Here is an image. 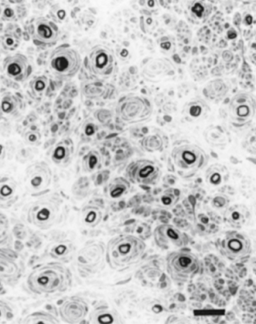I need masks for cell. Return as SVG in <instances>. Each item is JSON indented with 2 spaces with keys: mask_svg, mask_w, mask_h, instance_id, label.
<instances>
[{
  "mask_svg": "<svg viewBox=\"0 0 256 324\" xmlns=\"http://www.w3.org/2000/svg\"><path fill=\"white\" fill-rule=\"evenodd\" d=\"M189 113L192 117H198L201 113V108L198 106H190Z\"/></svg>",
  "mask_w": 256,
  "mask_h": 324,
  "instance_id": "24",
  "label": "cell"
},
{
  "mask_svg": "<svg viewBox=\"0 0 256 324\" xmlns=\"http://www.w3.org/2000/svg\"><path fill=\"white\" fill-rule=\"evenodd\" d=\"M50 66L60 76L70 78L74 76L80 66L81 59L78 52L68 48H58L50 56Z\"/></svg>",
  "mask_w": 256,
  "mask_h": 324,
  "instance_id": "5",
  "label": "cell"
},
{
  "mask_svg": "<svg viewBox=\"0 0 256 324\" xmlns=\"http://www.w3.org/2000/svg\"><path fill=\"white\" fill-rule=\"evenodd\" d=\"M37 29L40 38L44 42H52L56 40L58 36V28L52 22L43 20Z\"/></svg>",
  "mask_w": 256,
  "mask_h": 324,
  "instance_id": "14",
  "label": "cell"
},
{
  "mask_svg": "<svg viewBox=\"0 0 256 324\" xmlns=\"http://www.w3.org/2000/svg\"><path fill=\"white\" fill-rule=\"evenodd\" d=\"M5 308V306H2L1 304H0V318H2V317L4 318V316H2V312H5V310H6V308Z\"/></svg>",
  "mask_w": 256,
  "mask_h": 324,
  "instance_id": "26",
  "label": "cell"
},
{
  "mask_svg": "<svg viewBox=\"0 0 256 324\" xmlns=\"http://www.w3.org/2000/svg\"><path fill=\"white\" fill-rule=\"evenodd\" d=\"M126 174L134 182L144 184H154L159 180L161 170L154 162L139 160L128 165Z\"/></svg>",
  "mask_w": 256,
  "mask_h": 324,
  "instance_id": "7",
  "label": "cell"
},
{
  "mask_svg": "<svg viewBox=\"0 0 256 324\" xmlns=\"http://www.w3.org/2000/svg\"><path fill=\"white\" fill-rule=\"evenodd\" d=\"M255 114V102L246 93H240L232 100L229 107V116L232 124L237 128L244 126L250 123Z\"/></svg>",
  "mask_w": 256,
  "mask_h": 324,
  "instance_id": "6",
  "label": "cell"
},
{
  "mask_svg": "<svg viewBox=\"0 0 256 324\" xmlns=\"http://www.w3.org/2000/svg\"><path fill=\"white\" fill-rule=\"evenodd\" d=\"M120 112L124 120H130L142 118L148 114L150 111L141 99L132 98L123 102Z\"/></svg>",
  "mask_w": 256,
  "mask_h": 324,
  "instance_id": "11",
  "label": "cell"
},
{
  "mask_svg": "<svg viewBox=\"0 0 256 324\" xmlns=\"http://www.w3.org/2000/svg\"><path fill=\"white\" fill-rule=\"evenodd\" d=\"M130 187V183L122 177L116 178L109 184V194L112 198H119L126 192Z\"/></svg>",
  "mask_w": 256,
  "mask_h": 324,
  "instance_id": "16",
  "label": "cell"
},
{
  "mask_svg": "<svg viewBox=\"0 0 256 324\" xmlns=\"http://www.w3.org/2000/svg\"><path fill=\"white\" fill-rule=\"evenodd\" d=\"M72 147L70 142L64 140L60 143L56 148L54 157L58 163L66 162L72 154Z\"/></svg>",
  "mask_w": 256,
  "mask_h": 324,
  "instance_id": "19",
  "label": "cell"
},
{
  "mask_svg": "<svg viewBox=\"0 0 256 324\" xmlns=\"http://www.w3.org/2000/svg\"><path fill=\"white\" fill-rule=\"evenodd\" d=\"M86 312V306L83 302L70 300L62 306L60 314L66 322L76 323L84 318Z\"/></svg>",
  "mask_w": 256,
  "mask_h": 324,
  "instance_id": "13",
  "label": "cell"
},
{
  "mask_svg": "<svg viewBox=\"0 0 256 324\" xmlns=\"http://www.w3.org/2000/svg\"><path fill=\"white\" fill-rule=\"evenodd\" d=\"M167 266L172 277L176 280L186 281L198 270L199 262L196 256L190 252L178 251L172 253L168 258Z\"/></svg>",
  "mask_w": 256,
  "mask_h": 324,
  "instance_id": "4",
  "label": "cell"
},
{
  "mask_svg": "<svg viewBox=\"0 0 256 324\" xmlns=\"http://www.w3.org/2000/svg\"><path fill=\"white\" fill-rule=\"evenodd\" d=\"M172 158L180 171L194 172L202 168L208 162V156L198 146L185 144L176 146L172 152Z\"/></svg>",
  "mask_w": 256,
  "mask_h": 324,
  "instance_id": "3",
  "label": "cell"
},
{
  "mask_svg": "<svg viewBox=\"0 0 256 324\" xmlns=\"http://www.w3.org/2000/svg\"><path fill=\"white\" fill-rule=\"evenodd\" d=\"M50 216V211L46 208H43L36 215V218L39 221H46V220Z\"/></svg>",
  "mask_w": 256,
  "mask_h": 324,
  "instance_id": "23",
  "label": "cell"
},
{
  "mask_svg": "<svg viewBox=\"0 0 256 324\" xmlns=\"http://www.w3.org/2000/svg\"><path fill=\"white\" fill-rule=\"evenodd\" d=\"M250 212L248 208L242 204H234L228 206L224 214L226 223L232 227L240 228L248 221Z\"/></svg>",
  "mask_w": 256,
  "mask_h": 324,
  "instance_id": "12",
  "label": "cell"
},
{
  "mask_svg": "<svg viewBox=\"0 0 256 324\" xmlns=\"http://www.w3.org/2000/svg\"><path fill=\"white\" fill-rule=\"evenodd\" d=\"M58 321L53 316L40 312L32 314L24 320L27 324H56Z\"/></svg>",
  "mask_w": 256,
  "mask_h": 324,
  "instance_id": "20",
  "label": "cell"
},
{
  "mask_svg": "<svg viewBox=\"0 0 256 324\" xmlns=\"http://www.w3.org/2000/svg\"><path fill=\"white\" fill-rule=\"evenodd\" d=\"M65 274L64 269L59 266H44L34 270L29 276L28 283L36 292H52L62 288Z\"/></svg>",
  "mask_w": 256,
  "mask_h": 324,
  "instance_id": "2",
  "label": "cell"
},
{
  "mask_svg": "<svg viewBox=\"0 0 256 324\" xmlns=\"http://www.w3.org/2000/svg\"><path fill=\"white\" fill-rule=\"evenodd\" d=\"M204 10V8L203 6L198 3L195 4V5L192 8V12L195 13L198 17L202 16Z\"/></svg>",
  "mask_w": 256,
  "mask_h": 324,
  "instance_id": "25",
  "label": "cell"
},
{
  "mask_svg": "<svg viewBox=\"0 0 256 324\" xmlns=\"http://www.w3.org/2000/svg\"><path fill=\"white\" fill-rule=\"evenodd\" d=\"M100 162V156L98 152L92 150L84 156L82 162L83 167L86 171L92 172L99 167Z\"/></svg>",
  "mask_w": 256,
  "mask_h": 324,
  "instance_id": "18",
  "label": "cell"
},
{
  "mask_svg": "<svg viewBox=\"0 0 256 324\" xmlns=\"http://www.w3.org/2000/svg\"><path fill=\"white\" fill-rule=\"evenodd\" d=\"M15 266L10 260L0 258V274L3 276H12L15 272Z\"/></svg>",
  "mask_w": 256,
  "mask_h": 324,
  "instance_id": "21",
  "label": "cell"
},
{
  "mask_svg": "<svg viewBox=\"0 0 256 324\" xmlns=\"http://www.w3.org/2000/svg\"><path fill=\"white\" fill-rule=\"evenodd\" d=\"M154 236L156 244L164 249L180 248L185 243L184 234L170 224L158 226L154 230Z\"/></svg>",
  "mask_w": 256,
  "mask_h": 324,
  "instance_id": "10",
  "label": "cell"
},
{
  "mask_svg": "<svg viewBox=\"0 0 256 324\" xmlns=\"http://www.w3.org/2000/svg\"><path fill=\"white\" fill-rule=\"evenodd\" d=\"M90 66L95 74L106 75L112 70L114 57L107 46L98 45L94 47L89 54Z\"/></svg>",
  "mask_w": 256,
  "mask_h": 324,
  "instance_id": "8",
  "label": "cell"
},
{
  "mask_svg": "<svg viewBox=\"0 0 256 324\" xmlns=\"http://www.w3.org/2000/svg\"><path fill=\"white\" fill-rule=\"evenodd\" d=\"M180 192L178 188H169L164 190L159 197L160 205L165 208H170L178 202Z\"/></svg>",
  "mask_w": 256,
  "mask_h": 324,
  "instance_id": "17",
  "label": "cell"
},
{
  "mask_svg": "<svg viewBox=\"0 0 256 324\" xmlns=\"http://www.w3.org/2000/svg\"><path fill=\"white\" fill-rule=\"evenodd\" d=\"M228 200L224 195H216L211 200L212 206L216 209H222L227 206Z\"/></svg>",
  "mask_w": 256,
  "mask_h": 324,
  "instance_id": "22",
  "label": "cell"
},
{
  "mask_svg": "<svg viewBox=\"0 0 256 324\" xmlns=\"http://www.w3.org/2000/svg\"><path fill=\"white\" fill-rule=\"evenodd\" d=\"M145 244L130 235H120L112 239L107 248V258L114 268L126 267L136 262L142 254Z\"/></svg>",
  "mask_w": 256,
  "mask_h": 324,
  "instance_id": "1",
  "label": "cell"
},
{
  "mask_svg": "<svg viewBox=\"0 0 256 324\" xmlns=\"http://www.w3.org/2000/svg\"><path fill=\"white\" fill-rule=\"evenodd\" d=\"M221 165L212 166L207 170L206 181L208 184L218 186L226 180L227 172Z\"/></svg>",
  "mask_w": 256,
  "mask_h": 324,
  "instance_id": "15",
  "label": "cell"
},
{
  "mask_svg": "<svg viewBox=\"0 0 256 324\" xmlns=\"http://www.w3.org/2000/svg\"><path fill=\"white\" fill-rule=\"evenodd\" d=\"M250 245L248 237L239 232L228 234L222 242V249L225 254L233 258L246 256L250 251Z\"/></svg>",
  "mask_w": 256,
  "mask_h": 324,
  "instance_id": "9",
  "label": "cell"
}]
</instances>
